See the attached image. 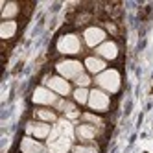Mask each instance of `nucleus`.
I'll return each mask as SVG.
<instances>
[{
  "label": "nucleus",
  "mask_w": 153,
  "mask_h": 153,
  "mask_svg": "<svg viewBox=\"0 0 153 153\" xmlns=\"http://www.w3.org/2000/svg\"><path fill=\"white\" fill-rule=\"evenodd\" d=\"M94 81L98 85V89H102L103 92L116 94L120 91V87H122V76H120V72L116 68H107L102 74H98Z\"/></svg>",
  "instance_id": "nucleus-3"
},
{
  "label": "nucleus",
  "mask_w": 153,
  "mask_h": 153,
  "mask_svg": "<svg viewBox=\"0 0 153 153\" xmlns=\"http://www.w3.org/2000/svg\"><path fill=\"white\" fill-rule=\"evenodd\" d=\"M91 83H92V78H91V74H87V72H83L79 78L74 81V85L76 87H81V89H89Z\"/></svg>",
  "instance_id": "nucleus-20"
},
{
  "label": "nucleus",
  "mask_w": 153,
  "mask_h": 153,
  "mask_svg": "<svg viewBox=\"0 0 153 153\" xmlns=\"http://www.w3.org/2000/svg\"><path fill=\"white\" fill-rule=\"evenodd\" d=\"M83 42H85V46L87 48H98L100 45H103V42L107 41V31L102 28V26H96V24H91L89 28H85L83 30Z\"/></svg>",
  "instance_id": "nucleus-7"
},
{
  "label": "nucleus",
  "mask_w": 153,
  "mask_h": 153,
  "mask_svg": "<svg viewBox=\"0 0 153 153\" xmlns=\"http://www.w3.org/2000/svg\"><path fill=\"white\" fill-rule=\"evenodd\" d=\"M89 96H91L89 89L76 87L74 92H72V100H74V103H78V105H87V103H89Z\"/></svg>",
  "instance_id": "nucleus-17"
},
{
  "label": "nucleus",
  "mask_w": 153,
  "mask_h": 153,
  "mask_svg": "<svg viewBox=\"0 0 153 153\" xmlns=\"http://www.w3.org/2000/svg\"><path fill=\"white\" fill-rule=\"evenodd\" d=\"M33 116L35 120H39V122H45V124H57L59 122V114L53 107H35L33 109Z\"/></svg>",
  "instance_id": "nucleus-12"
},
{
  "label": "nucleus",
  "mask_w": 153,
  "mask_h": 153,
  "mask_svg": "<svg viewBox=\"0 0 153 153\" xmlns=\"http://www.w3.org/2000/svg\"><path fill=\"white\" fill-rule=\"evenodd\" d=\"M83 65H85V72L87 74H94V76H98L103 70H107V61H103L98 56H87Z\"/></svg>",
  "instance_id": "nucleus-13"
},
{
  "label": "nucleus",
  "mask_w": 153,
  "mask_h": 153,
  "mask_svg": "<svg viewBox=\"0 0 153 153\" xmlns=\"http://www.w3.org/2000/svg\"><path fill=\"white\" fill-rule=\"evenodd\" d=\"M59 102V96L56 92H52L48 87L39 85L33 89V94H31V103L37 107H56V103Z\"/></svg>",
  "instance_id": "nucleus-6"
},
{
  "label": "nucleus",
  "mask_w": 153,
  "mask_h": 153,
  "mask_svg": "<svg viewBox=\"0 0 153 153\" xmlns=\"http://www.w3.org/2000/svg\"><path fill=\"white\" fill-rule=\"evenodd\" d=\"M17 153H20V151H17Z\"/></svg>",
  "instance_id": "nucleus-21"
},
{
  "label": "nucleus",
  "mask_w": 153,
  "mask_h": 153,
  "mask_svg": "<svg viewBox=\"0 0 153 153\" xmlns=\"http://www.w3.org/2000/svg\"><path fill=\"white\" fill-rule=\"evenodd\" d=\"M56 50L61 56H76L83 50L81 45V37L74 31H67V33H61L56 41Z\"/></svg>",
  "instance_id": "nucleus-2"
},
{
  "label": "nucleus",
  "mask_w": 153,
  "mask_h": 153,
  "mask_svg": "<svg viewBox=\"0 0 153 153\" xmlns=\"http://www.w3.org/2000/svg\"><path fill=\"white\" fill-rule=\"evenodd\" d=\"M81 120H83L85 124H91V126L100 127V129H103V127H105V120H103L100 114L92 113V111H85V113L81 114Z\"/></svg>",
  "instance_id": "nucleus-16"
},
{
  "label": "nucleus",
  "mask_w": 153,
  "mask_h": 153,
  "mask_svg": "<svg viewBox=\"0 0 153 153\" xmlns=\"http://www.w3.org/2000/svg\"><path fill=\"white\" fill-rule=\"evenodd\" d=\"M19 151L20 153H50L48 146L42 144V140H37V138L28 137V135H22V138H20Z\"/></svg>",
  "instance_id": "nucleus-10"
},
{
  "label": "nucleus",
  "mask_w": 153,
  "mask_h": 153,
  "mask_svg": "<svg viewBox=\"0 0 153 153\" xmlns=\"http://www.w3.org/2000/svg\"><path fill=\"white\" fill-rule=\"evenodd\" d=\"M20 15L19 2H2V20H15Z\"/></svg>",
  "instance_id": "nucleus-15"
},
{
  "label": "nucleus",
  "mask_w": 153,
  "mask_h": 153,
  "mask_svg": "<svg viewBox=\"0 0 153 153\" xmlns=\"http://www.w3.org/2000/svg\"><path fill=\"white\" fill-rule=\"evenodd\" d=\"M52 127L53 126L45 124V122H39V120H28L26 126H24V135L33 137L37 140H48V137L52 133Z\"/></svg>",
  "instance_id": "nucleus-9"
},
{
  "label": "nucleus",
  "mask_w": 153,
  "mask_h": 153,
  "mask_svg": "<svg viewBox=\"0 0 153 153\" xmlns=\"http://www.w3.org/2000/svg\"><path fill=\"white\" fill-rule=\"evenodd\" d=\"M102 28L107 31L109 35H113V37H118V35H120V30H118V26H116L114 20H103V22H102Z\"/></svg>",
  "instance_id": "nucleus-19"
},
{
  "label": "nucleus",
  "mask_w": 153,
  "mask_h": 153,
  "mask_svg": "<svg viewBox=\"0 0 153 153\" xmlns=\"http://www.w3.org/2000/svg\"><path fill=\"white\" fill-rule=\"evenodd\" d=\"M53 70H56V74L61 76V78L68 79V81H76L85 72V65L79 59H70V57H67V59L56 61Z\"/></svg>",
  "instance_id": "nucleus-1"
},
{
  "label": "nucleus",
  "mask_w": 153,
  "mask_h": 153,
  "mask_svg": "<svg viewBox=\"0 0 153 153\" xmlns=\"http://www.w3.org/2000/svg\"><path fill=\"white\" fill-rule=\"evenodd\" d=\"M111 96L107 92H103L102 89H91V96H89V111L96 113V114H102V113H107L111 109Z\"/></svg>",
  "instance_id": "nucleus-5"
},
{
  "label": "nucleus",
  "mask_w": 153,
  "mask_h": 153,
  "mask_svg": "<svg viewBox=\"0 0 153 153\" xmlns=\"http://www.w3.org/2000/svg\"><path fill=\"white\" fill-rule=\"evenodd\" d=\"M94 52H96V56L102 57L103 61H114L120 53V46H118L116 41H105L103 45H100Z\"/></svg>",
  "instance_id": "nucleus-11"
},
{
  "label": "nucleus",
  "mask_w": 153,
  "mask_h": 153,
  "mask_svg": "<svg viewBox=\"0 0 153 153\" xmlns=\"http://www.w3.org/2000/svg\"><path fill=\"white\" fill-rule=\"evenodd\" d=\"M103 135V129L94 127L91 124H78L76 126V140H79V144H96V140Z\"/></svg>",
  "instance_id": "nucleus-8"
},
{
  "label": "nucleus",
  "mask_w": 153,
  "mask_h": 153,
  "mask_svg": "<svg viewBox=\"0 0 153 153\" xmlns=\"http://www.w3.org/2000/svg\"><path fill=\"white\" fill-rule=\"evenodd\" d=\"M42 85L48 87L52 92H56L59 98H68L74 92L70 81L61 78V76H57V74H48L46 78H42Z\"/></svg>",
  "instance_id": "nucleus-4"
},
{
  "label": "nucleus",
  "mask_w": 153,
  "mask_h": 153,
  "mask_svg": "<svg viewBox=\"0 0 153 153\" xmlns=\"http://www.w3.org/2000/svg\"><path fill=\"white\" fill-rule=\"evenodd\" d=\"M70 153H100L98 144H74Z\"/></svg>",
  "instance_id": "nucleus-18"
},
{
  "label": "nucleus",
  "mask_w": 153,
  "mask_h": 153,
  "mask_svg": "<svg viewBox=\"0 0 153 153\" xmlns=\"http://www.w3.org/2000/svg\"><path fill=\"white\" fill-rule=\"evenodd\" d=\"M19 31V22L17 20H2V24H0V37H2V41H9L13 39L17 35Z\"/></svg>",
  "instance_id": "nucleus-14"
}]
</instances>
